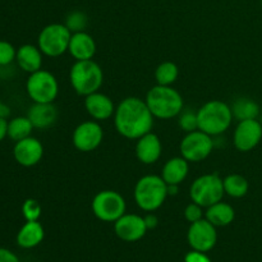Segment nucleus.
I'll list each match as a JSON object with an SVG mask.
<instances>
[{"label":"nucleus","mask_w":262,"mask_h":262,"mask_svg":"<svg viewBox=\"0 0 262 262\" xmlns=\"http://www.w3.org/2000/svg\"><path fill=\"white\" fill-rule=\"evenodd\" d=\"M114 125L120 136L128 140H138L152 130L154 115L146 101L130 96L122 100L114 113Z\"/></svg>","instance_id":"nucleus-1"},{"label":"nucleus","mask_w":262,"mask_h":262,"mask_svg":"<svg viewBox=\"0 0 262 262\" xmlns=\"http://www.w3.org/2000/svg\"><path fill=\"white\" fill-rule=\"evenodd\" d=\"M233 119L232 107L220 100L207 101L197 110L199 129L211 137H217L229 129Z\"/></svg>","instance_id":"nucleus-2"},{"label":"nucleus","mask_w":262,"mask_h":262,"mask_svg":"<svg viewBox=\"0 0 262 262\" xmlns=\"http://www.w3.org/2000/svg\"><path fill=\"white\" fill-rule=\"evenodd\" d=\"M145 101L154 118L163 120L178 117L184 109L183 97L171 86L156 84L147 92Z\"/></svg>","instance_id":"nucleus-3"},{"label":"nucleus","mask_w":262,"mask_h":262,"mask_svg":"<svg viewBox=\"0 0 262 262\" xmlns=\"http://www.w3.org/2000/svg\"><path fill=\"white\" fill-rule=\"evenodd\" d=\"M168 197V184L161 176L148 174L138 179L135 187V201L141 210L154 212L163 206Z\"/></svg>","instance_id":"nucleus-4"},{"label":"nucleus","mask_w":262,"mask_h":262,"mask_svg":"<svg viewBox=\"0 0 262 262\" xmlns=\"http://www.w3.org/2000/svg\"><path fill=\"white\" fill-rule=\"evenodd\" d=\"M69 81L77 94L86 97L99 91L104 82V73L101 67L92 59L76 60L69 72Z\"/></svg>","instance_id":"nucleus-5"},{"label":"nucleus","mask_w":262,"mask_h":262,"mask_svg":"<svg viewBox=\"0 0 262 262\" xmlns=\"http://www.w3.org/2000/svg\"><path fill=\"white\" fill-rule=\"evenodd\" d=\"M224 194V183L217 173L204 174L199 177L194 179L189 188V197L192 202H196L204 209L223 201Z\"/></svg>","instance_id":"nucleus-6"},{"label":"nucleus","mask_w":262,"mask_h":262,"mask_svg":"<svg viewBox=\"0 0 262 262\" xmlns=\"http://www.w3.org/2000/svg\"><path fill=\"white\" fill-rule=\"evenodd\" d=\"M72 32L66 25L51 23L41 30L37 38V46L43 55L58 58L68 51Z\"/></svg>","instance_id":"nucleus-7"},{"label":"nucleus","mask_w":262,"mask_h":262,"mask_svg":"<svg viewBox=\"0 0 262 262\" xmlns=\"http://www.w3.org/2000/svg\"><path fill=\"white\" fill-rule=\"evenodd\" d=\"M91 209L95 216L105 223H115L125 214L127 204L119 192L106 189L101 191L94 197Z\"/></svg>","instance_id":"nucleus-8"},{"label":"nucleus","mask_w":262,"mask_h":262,"mask_svg":"<svg viewBox=\"0 0 262 262\" xmlns=\"http://www.w3.org/2000/svg\"><path fill=\"white\" fill-rule=\"evenodd\" d=\"M26 90L33 102H54L59 94V83L53 73L40 69L30 74Z\"/></svg>","instance_id":"nucleus-9"},{"label":"nucleus","mask_w":262,"mask_h":262,"mask_svg":"<svg viewBox=\"0 0 262 262\" xmlns=\"http://www.w3.org/2000/svg\"><path fill=\"white\" fill-rule=\"evenodd\" d=\"M179 150L182 158L186 159L188 163H200L211 155L214 150V140L207 133L196 129L188 132L182 138Z\"/></svg>","instance_id":"nucleus-10"},{"label":"nucleus","mask_w":262,"mask_h":262,"mask_svg":"<svg viewBox=\"0 0 262 262\" xmlns=\"http://www.w3.org/2000/svg\"><path fill=\"white\" fill-rule=\"evenodd\" d=\"M104 130L96 120H87L76 127L72 135L73 146L81 152L95 151L102 142Z\"/></svg>","instance_id":"nucleus-11"},{"label":"nucleus","mask_w":262,"mask_h":262,"mask_svg":"<svg viewBox=\"0 0 262 262\" xmlns=\"http://www.w3.org/2000/svg\"><path fill=\"white\" fill-rule=\"evenodd\" d=\"M262 140V124L257 119L238 122L233 133V145L241 152H248L257 147Z\"/></svg>","instance_id":"nucleus-12"},{"label":"nucleus","mask_w":262,"mask_h":262,"mask_svg":"<svg viewBox=\"0 0 262 262\" xmlns=\"http://www.w3.org/2000/svg\"><path fill=\"white\" fill-rule=\"evenodd\" d=\"M187 239H188L192 250L209 252L216 245V227L212 225L207 219H201L196 223H192L188 233H187Z\"/></svg>","instance_id":"nucleus-13"},{"label":"nucleus","mask_w":262,"mask_h":262,"mask_svg":"<svg viewBox=\"0 0 262 262\" xmlns=\"http://www.w3.org/2000/svg\"><path fill=\"white\" fill-rule=\"evenodd\" d=\"M145 219L136 214H124L114 223V232L124 242H137L147 232Z\"/></svg>","instance_id":"nucleus-14"},{"label":"nucleus","mask_w":262,"mask_h":262,"mask_svg":"<svg viewBox=\"0 0 262 262\" xmlns=\"http://www.w3.org/2000/svg\"><path fill=\"white\" fill-rule=\"evenodd\" d=\"M14 160L25 168L37 165L43 156V146L37 138L27 137L17 141L13 148Z\"/></svg>","instance_id":"nucleus-15"},{"label":"nucleus","mask_w":262,"mask_h":262,"mask_svg":"<svg viewBox=\"0 0 262 262\" xmlns=\"http://www.w3.org/2000/svg\"><path fill=\"white\" fill-rule=\"evenodd\" d=\"M163 152V145L158 135L148 132L147 135L138 138L136 143V156L138 161L146 165L155 164Z\"/></svg>","instance_id":"nucleus-16"},{"label":"nucleus","mask_w":262,"mask_h":262,"mask_svg":"<svg viewBox=\"0 0 262 262\" xmlns=\"http://www.w3.org/2000/svg\"><path fill=\"white\" fill-rule=\"evenodd\" d=\"M84 107L92 119L97 120H107L114 115L115 109L114 102L107 95L101 92H94L84 97Z\"/></svg>","instance_id":"nucleus-17"},{"label":"nucleus","mask_w":262,"mask_h":262,"mask_svg":"<svg viewBox=\"0 0 262 262\" xmlns=\"http://www.w3.org/2000/svg\"><path fill=\"white\" fill-rule=\"evenodd\" d=\"M58 109L53 102H33L28 109L27 117L32 123L33 128L37 129H48L55 124L58 119Z\"/></svg>","instance_id":"nucleus-18"},{"label":"nucleus","mask_w":262,"mask_h":262,"mask_svg":"<svg viewBox=\"0 0 262 262\" xmlns=\"http://www.w3.org/2000/svg\"><path fill=\"white\" fill-rule=\"evenodd\" d=\"M68 51L76 60H90L96 54V42L86 31L72 33Z\"/></svg>","instance_id":"nucleus-19"},{"label":"nucleus","mask_w":262,"mask_h":262,"mask_svg":"<svg viewBox=\"0 0 262 262\" xmlns=\"http://www.w3.org/2000/svg\"><path fill=\"white\" fill-rule=\"evenodd\" d=\"M15 61L23 72L30 74L35 73L42 67V51L38 49V46L26 43L17 49Z\"/></svg>","instance_id":"nucleus-20"},{"label":"nucleus","mask_w":262,"mask_h":262,"mask_svg":"<svg viewBox=\"0 0 262 262\" xmlns=\"http://www.w3.org/2000/svg\"><path fill=\"white\" fill-rule=\"evenodd\" d=\"M189 173V164L182 156L171 158L164 164L161 178L166 184H181L187 178Z\"/></svg>","instance_id":"nucleus-21"},{"label":"nucleus","mask_w":262,"mask_h":262,"mask_svg":"<svg viewBox=\"0 0 262 262\" xmlns=\"http://www.w3.org/2000/svg\"><path fill=\"white\" fill-rule=\"evenodd\" d=\"M43 237H45V230H43L42 225L38 223V220L26 222L17 234V245L20 248L30 250V248L40 245Z\"/></svg>","instance_id":"nucleus-22"},{"label":"nucleus","mask_w":262,"mask_h":262,"mask_svg":"<svg viewBox=\"0 0 262 262\" xmlns=\"http://www.w3.org/2000/svg\"><path fill=\"white\" fill-rule=\"evenodd\" d=\"M235 211L232 205L225 204L219 201L216 204L211 205L205 211V219L209 220L215 227H227L234 222Z\"/></svg>","instance_id":"nucleus-23"},{"label":"nucleus","mask_w":262,"mask_h":262,"mask_svg":"<svg viewBox=\"0 0 262 262\" xmlns=\"http://www.w3.org/2000/svg\"><path fill=\"white\" fill-rule=\"evenodd\" d=\"M230 107H232L233 117L238 119V122L247 119H257L258 115H260L258 104L255 100L248 99V97H241V99L235 100Z\"/></svg>","instance_id":"nucleus-24"},{"label":"nucleus","mask_w":262,"mask_h":262,"mask_svg":"<svg viewBox=\"0 0 262 262\" xmlns=\"http://www.w3.org/2000/svg\"><path fill=\"white\" fill-rule=\"evenodd\" d=\"M225 194L233 199H242L248 193L250 183L241 174H229L223 179Z\"/></svg>","instance_id":"nucleus-25"},{"label":"nucleus","mask_w":262,"mask_h":262,"mask_svg":"<svg viewBox=\"0 0 262 262\" xmlns=\"http://www.w3.org/2000/svg\"><path fill=\"white\" fill-rule=\"evenodd\" d=\"M33 125L28 117H15L8 122V137L13 141H20L30 137Z\"/></svg>","instance_id":"nucleus-26"},{"label":"nucleus","mask_w":262,"mask_h":262,"mask_svg":"<svg viewBox=\"0 0 262 262\" xmlns=\"http://www.w3.org/2000/svg\"><path fill=\"white\" fill-rule=\"evenodd\" d=\"M178 66L173 61H163L161 64H159L155 71L156 83L160 86H171L178 79Z\"/></svg>","instance_id":"nucleus-27"},{"label":"nucleus","mask_w":262,"mask_h":262,"mask_svg":"<svg viewBox=\"0 0 262 262\" xmlns=\"http://www.w3.org/2000/svg\"><path fill=\"white\" fill-rule=\"evenodd\" d=\"M87 25H89V17H87V14L84 12L74 10V12H71L67 15L66 26L72 33L86 31Z\"/></svg>","instance_id":"nucleus-28"},{"label":"nucleus","mask_w":262,"mask_h":262,"mask_svg":"<svg viewBox=\"0 0 262 262\" xmlns=\"http://www.w3.org/2000/svg\"><path fill=\"white\" fill-rule=\"evenodd\" d=\"M178 124L182 130L186 133L193 132V130L199 129V123H197V112H193L191 109L182 110L181 114L178 115Z\"/></svg>","instance_id":"nucleus-29"},{"label":"nucleus","mask_w":262,"mask_h":262,"mask_svg":"<svg viewBox=\"0 0 262 262\" xmlns=\"http://www.w3.org/2000/svg\"><path fill=\"white\" fill-rule=\"evenodd\" d=\"M41 205L37 200L27 199L22 205V214L26 222H36L41 216Z\"/></svg>","instance_id":"nucleus-30"},{"label":"nucleus","mask_w":262,"mask_h":262,"mask_svg":"<svg viewBox=\"0 0 262 262\" xmlns=\"http://www.w3.org/2000/svg\"><path fill=\"white\" fill-rule=\"evenodd\" d=\"M17 49L10 42L0 40V67H5L12 64L15 60Z\"/></svg>","instance_id":"nucleus-31"},{"label":"nucleus","mask_w":262,"mask_h":262,"mask_svg":"<svg viewBox=\"0 0 262 262\" xmlns=\"http://www.w3.org/2000/svg\"><path fill=\"white\" fill-rule=\"evenodd\" d=\"M204 207L200 206L196 202H191L189 205H187L186 209H184V217H186L187 222L196 223L199 220L204 219Z\"/></svg>","instance_id":"nucleus-32"},{"label":"nucleus","mask_w":262,"mask_h":262,"mask_svg":"<svg viewBox=\"0 0 262 262\" xmlns=\"http://www.w3.org/2000/svg\"><path fill=\"white\" fill-rule=\"evenodd\" d=\"M184 262H211L209 257H207L206 252H201V251L192 250L188 252L184 257Z\"/></svg>","instance_id":"nucleus-33"},{"label":"nucleus","mask_w":262,"mask_h":262,"mask_svg":"<svg viewBox=\"0 0 262 262\" xmlns=\"http://www.w3.org/2000/svg\"><path fill=\"white\" fill-rule=\"evenodd\" d=\"M0 262H19V258L8 248L0 247Z\"/></svg>","instance_id":"nucleus-34"},{"label":"nucleus","mask_w":262,"mask_h":262,"mask_svg":"<svg viewBox=\"0 0 262 262\" xmlns=\"http://www.w3.org/2000/svg\"><path fill=\"white\" fill-rule=\"evenodd\" d=\"M143 219H145V223H146V227H147V229H155V228L158 227L159 219H158V216H156L155 214L146 215Z\"/></svg>","instance_id":"nucleus-35"},{"label":"nucleus","mask_w":262,"mask_h":262,"mask_svg":"<svg viewBox=\"0 0 262 262\" xmlns=\"http://www.w3.org/2000/svg\"><path fill=\"white\" fill-rule=\"evenodd\" d=\"M8 136V120L7 118L0 117V142Z\"/></svg>","instance_id":"nucleus-36"},{"label":"nucleus","mask_w":262,"mask_h":262,"mask_svg":"<svg viewBox=\"0 0 262 262\" xmlns=\"http://www.w3.org/2000/svg\"><path fill=\"white\" fill-rule=\"evenodd\" d=\"M10 114V109L9 106H7L5 104H3L2 101H0V117L2 118H8Z\"/></svg>","instance_id":"nucleus-37"},{"label":"nucleus","mask_w":262,"mask_h":262,"mask_svg":"<svg viewBox=\"0 0 262 262\" xmlns=\"http://www.w3.org/2000/svg\"><path fill=\"white\" fill-rule=\"evenodd\" d=\"M179 192L178 184H168V196H176Z\"/></svg>","instance_id":"nucleus-38"}]
</instances>
